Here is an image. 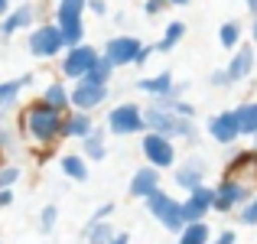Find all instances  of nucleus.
Returning <instances> with one entry per match:
<instances>
[{
  "label": "nucleus",
  "instance_id": "37",
  "mask_svg": "<svg viewBox=\"0 0 257 244\" xmlns=\"http://www.w3.org/2000/svg\"><path fill=\"white\" fill-rule=\"evenodd\" d=\"M208 244H238V231L225 228V231H212V241Z\"/></svg>",
  "mask_w": 257,
  "mask_h": 244
},
{
  "label": "nucleus",
  "instance_id": "38",
  "mask_svg": "<svg viewBox=\"0 0 257 244\" xmlns=\"http://www.w3.org/2000/svg\"><path fill=\"white\" fill-rule=\"evenodd\" d=\"M166 10V0H144V13L147 17H160Z\"/></svg>",
  "mask_w": 257,
  "mask_h": 244
},
{
  "label": "nucleus",
  "instance_id": "9",
  "mask_svg": "<svg viewBox=\"0 0 257 244\" xmlns=\"http://www.w3.org/2000/svg\"><path fill=\"white\" fill-rule=\"evenodd\" d=\"M98 46H75V49H65L62 52V65H59V72H62V81H82L88 75V69L94 65V59H98Z\"/></svg>",
  "mask_w": 257,
  "mask_h": 244
},
{
  "label": "nucleus",
  "instance_id": "43",
  "mask_svg": "<svg viewBox=\"0 0 257 244\" xmlns=\"http://www.w3.org/2000/svg\"><path fill=\"white\" fill-rule=\"evenodd\" d=\"M7 205H13V189H4V192H0V208H7Z\"/></svg>",
  "mask_w": 257,
  "mask_h": 244
},
{
  "label": "nucleus",
  "instance_id": "46",
  "mask_svg": "<svg viewBox=\"0 0 257 244\" xmlns=\"http://www.w3.org/2000/svg\"><path fill=\"white\" fill-rule=\"evenodd\" d=\"M189 0H166V7H186Z\"/></svg>",
  "mask_w": 257,
  "mask_h": 244
},
{
  "label": "nucleus",
  "instance_id": "2",
  "mask_svg": "<svg viewBox=\"0 0 257 244\" xmlns=\"http://www.w3.org/2000/svg\"><path fill=\"white\" fill-rule=\"evenodd\" d=\"M144 124H147V131L160 134V137H170L173 144H195L199 140V127H195L192 117H179V114L166 111V107L153 104V101L144 107Z\"/></svg>",
  "mask_w": 257,
  "mask_h": 244
},
{
  "label": "nucleus",
  "instance_id": "36",
  "mask_svg": "<svg viewBox=\"0 0 257 244\" xmlns=\"http://www.w3.org/2000/svg\"><path fill=\"white\" fill-rule=\"evenodd\" d=\"M13 140H17V137H13V131H10V127H4V124H0V166H4V153L13 147Z\"/></svg>",
  "mask_w": 257,
  "mask_h": 244
},
{
  "label": "nucleus",
  "instance_id": "25",
  "mask_svg": "<svg viewBox=\"0 0 257 244\" xmlns=\"http://www.w3.org/2000/svg\"><path fill=\"white\" fill-rule=\"evenodd\" d=\"M208 241H212L208 221H186L182 231L176 234V244H208Z\"/></svg>",
  "mask_w": 257,
  "mask_h": 244
},
{
  "label": "nucleus",
  "instance_id": "40",
  "mask_svg": "<svg viewBox=\"0 0 257 244\" xmlns=\"http://www.w3.org/2000/svg\"><path fill=\"white\" fill-rule=\"evenodd\" d=\"M150 56H153V46H140V52H137V59H134V65H147L150 62Z\"/></svg>",
  "mask_w": 257,
  "mask_h": 244
},
{
  "label": "nucleus",
  "instance_id": "19",
  "mask_svg": "<svg viewBox=\"0 0 257 244\" xmlns=\"http://www.w3.org/2000/svg\"><path fill=\"white\" fill-rule=\"evenodd\" d=\"M160 182H163V176H160L153 166H140L137 173L131 176V195L134 199H147L150 192L160 189Z\"/></svg>",
  "mask_w": 257,
  "mask_h": 244
},
{
  "label": "nucleus",
  "instance_id": "24",
  "mask_svg": "<svg viewBox=\"0 0 257 244\" xmlns=\"http://www.w3.org/2000/svg\"><path fill=\"white\" fill-rule=\"evenodd\" d=\"M59 166H62V176L72 182H85L88 179V160L82 153H62L59 157Z\"/></svg>",
  "mask_w": 257,
  "mask_h": 244
},
{
  "label": "nucleus",
  "instance_id": "5",
  "mask_svg": "<svg viewBox=\"0 0 257 244\" xmlns=\"http://www.w3.org/2000/svg\"><path fill=\"white\" fill-rule=\"evenodd\" d=\"M251 195H254V186H244V182H238V179H225V176H221L212 186V212H218V215L238 212Z\"/></svg>",
  "mask_w": 257,
  "mask_h": 244
},
{
  "label": "nucleus",
  "instance_id": "45",
  "mask_svg": "<svg viewBox=\"0 0 257 244\" xmlns=\"http://www.w3.org/2000/svg\"><path fill=\"white\" fill-rule=\"evenodd\" d=\"M244 7H247V10H251L254 17H257V0H244Z\"/></svg>",
  "mask_w": 257,
  "mask_h": 244
},
{
  "label": "nucleus",
  "instance_id": "17",
  "mask_svg": "<svg viewBox=\"0 0 257 244\" xmlns=\"http://www.w3.org/2000/svg\"><path fill=\"white\" fill-rule=\"evenodd\" d=\"M94 131V117L91 114H82V111H65L62 114V140H82Z\"/></svg>",
  "mask_w": 257,
  "mask_h": 244
},
{
  "label": "nucleus",
  "instance_id": "23",
  "mask_svg": "<svg viewBox=\"0 0 257 244\" xmlns=\"http://www.w3.org/2000/svg\"><path fill=\"white\" fill-rule=\"evenodd\" d=\"M231 111H234V120H238L241 137H257V101H244Z\"/></svg>",
  "mask_w": 257,
  "mask_h": 244
},
{
  "label": "nucleus",
  "instance_id": "13",
  "mask_svg": "<svg viewBox=\"0 0 257 244\" xmlns=\"http://www.w3.org/2000/svg\"><path fill=\"white\" fill-rule=\"evenodd\" d=\"M205 131H208V137H212L215 144H221V147H234L241 140L238 120H234V111H231V107L212 114V117H208V124H205Z\"/></svg>",
  "mask_w": 257,
  "mask_h": 244
},
{
  "label": "nucleus",
  "instance_id": "32",
  "mask_svg": "<svg viewBox=\"0 0 257 244\" xmlns=\"http://www.w3.org/2000/svg\"><path fill=\"white\" fill-rule=\"evenodd\" d=\"M234 218H238V225H247V228L257 225V195H251V199L234 212Z\"/></svg>",
  "mask_w": 257,
  "mask_h": 244
},
{
  "label": "nucleus",
  "instance_id": "31",
  "mask_svg": "<svg viewBox=\"0 0 257 244\" xmlns=\"http://www.w3.org/2000/svg\"><path fill=\"white\" fill-rule=\"evenodd\" d=\"M82 234H85L88 244H107V241L114 238V228L107 225V221H98V225H85Z\"/></svg>",
  "mask_w": 257,
  "mask_h": 244
},
{
  "label": "nucleus",
  "instance_id": "26",
  "mask_svg": "<svg viewBox=\"0 0 257 244\" xmlns=\"http://www.w3.org/2000/svg\"><path fill=\"white\" fill-rule=\"evenodd\" d=\"M182 36H186V23L182 20H173V23H166L163 36H160V43H153V52H173L176 46L182 43Z\"/></svg>",
  "mask_w": 257,
  "mask_h": 244
},
{
  "label": "nucleus",
  "instance_id": "44",
  "mask_svg": "<svg viewBox=\"0 0 257 244\" xmlns=\"http://www.w3.org/2000/svg\"><path fill=\"white\" fill-rule=\"evenodd\" d=\"M251 46H257V17H254V23H251Z\"/></svg>",
  "mask_w": 257,
  "mask_h": 244
},
{
  "label": "nucleus",
  "instance_id": "16",
  "mask_svg": "<svg viewBox=\"0 0 257 244\" xmlns=\"http://www.w3.org/2000/svg\"><path fill=\"white\" fill-rule=\"evenodd\" d=\"M179 208H182V218L186 221H205V215L212 212V186L202 182L199 189L186 192V199L179 202Z\"/></svg>",
  "mask_w": 257,
  "mask_h": 244
},
{
  "label": "nucleus",
  "instance_id": "30",
  "mask_svg": "<svg viewBox=\"0 0 257 244\" xmlns=\"http://www.w3.org/2000/svg\"><path fill=\"white\" fill-rule=\"evenodd\" d=\"M111 78H114L111 62H107L104 56H98V59H94V65L88 69V75H85L82 81H91V85H111Z\"/></svg>",
  "mask_w": 257,
  "mask_h": 244
},
{
  "label": "nucleus",
  "instance_id": "10",
  "mask_svg": "<svg viewBox=\"0 0 257 244\" xmlns=\"http://www.w3.org/2000/svg\"><path fill=\"white\" fill-rule=\"evenodd\" d=\"M140 39L137 36H127V33H120V36H111L104 43V49H101V56L111 62V69L117 72V69H124V65H134V59H137V52H140Z\"/></svg>",
  "mask_w": 257,
  "mask_h": 244
},
{
  "label": "nucleus",
  "instance_id": "4",
  "mask_svg": "<svg viewBox=\"0 0 257 244\" xmlns=\"http://www.w3.org/2000/svg\"><path fill=\"white\" fill-rule=\"evenodd\" d=\"M140 153L147 157V166H153L157 173L173 169L176 163H179V150H176V144L170 137H160V134H153V131L140 134Z\"/></svg>",
  "mask_w": 257,
  "mask_h": 244
},
{
  "label": "nucleus",
  "instance_id": "14",
  "mask_svg": "<svg viewBox=\"0 0 257 244\" xmlns=\"http://www.w3.org/2000/svg\"><path fill=\"white\" fill-rule=\"evenodd\" d=\"M254 65H257L254 46H238V49L231 52V59H228V65H225L228 85H241V81H247L254 75Z\"/></svg>",
  "mask_w": 257,
  "mask_h": 244
},
{
  "label": "nucleus",
  "instance_id": "47",
  "mask_svg": "<svg viewBox=\"0 0 257 244\" xmlns=\"http://www.w3.org/2000/svg\"><path fill=\"white\" fill-rule=\"evenodd\" d=\"M7 10H10V0H0V17H4Z\"/></svg>",
  "mask_w": 257,
  "mask_h": 244
},
{
  "label": "nucleus",
  "instance_id": "29",
  "mask_svg": "<svg viewBox=\"0 0 257 244\" xmlns=\"http://www.w3.org/2000/svg\"><path fill=\"white\" fill-rule=\"evenodd\" d=\"M85 10H88V0H56V23L82 20Z\"/></svg>",
  "mask_w": 257,
  "mask_h": 244
},
{
  "label": "nucleus",
  "instance_id": "27",
  "mask_svg": "<svg viewBox=\"0 0 257 244\" xmlns=\"http://www.w3.org/2000/svg\"><path fill=\"white\" fill-rule=\"evenodd\" d=\"M59 33H62V46L65 49H75V46L85 43V23L82 20H65V23H56Z\"/></svg>",
  "mask_w": 257,
  "mask_h": 244
},
{
  "label": "nucleus",
  "instance_id": "39",
  "mask_svg": "<svg viewBox=\"0 0 257 244\" xmlns=\"http://www.w3.org/2000/svg\"><path fill=\"white\" fill-rule=\"evenodd\" d=\"M208 85L215 88H228V78H225V69H215L212 75H208Z\"/></svg>",
  "mask_w": 257,
  "mask_h": 244
},
{
  "label": "nucleus",
  "instance_id": "7",
  "mask_svg": "<svg viewBox=\"0 0 257 244\" xmlns=\"http://www.w3.org/2000/svg\"><path fill=\"white\" fill-rule=\"evenodd\" d=\"M26 49L36 59H56L65 52L62 46V33H59L56 23H36L30 30V39H26Z\"/></svg>",
  "mask_w": 257,
  "mask_h": 244
},
{
  "label": "nucleus",
  "instance_id": "41",
  "mask_svg": "<svg viewBox=\"0 0 257 244\" xmlns=\"http://www.w3.org/2000/svg\"><path fill=\"white\" fill-rule=\"evenodd\" d=\"M88 10H91L94 17H107V4L104 0H88Z\"/></svg>",
  "mask_w": 257,
  "mask_h": 244
},
{
  "label": "nucleus",
  "instance_id": "3",
  "mask_svg": "<svg viewBox=\"0 0 257 244\" xmlns=\"http://www.w3.org/2000/svg\"><path fill=\"white\" fill-rule=\"evenodd\" d=\"M104 131L114 134V137H137V134H144L147 131L144 107H140L137 101H120V104H114L111 111H107Z\"/></svg>",
  "mask_w": 257,
  "mask_h": 244
},
{
  "label": "nucleus",
  "instance_id": "35",
  "mask_svg": "<svg viewBox=\"0 0 257 244\" xmlns=\"http://www.w3.org/2000/svg\"><path fill=\"white\" fill-rule=\"evenodd\" d=\"M114 215V202H104L101 208H94L91 212V218H88V225H98V221H107Z\"/></svg>",
  "mask_w": 257,
  "mask_h": 244
},
{
  "label": "nucleus",
  "instance_id": "11",
  "mask_svg": "<svg viewBox=\"0 0 257 244\" xmlns=\"http://www.w3.org/2000/svg\"><path fill=\"white\" fill-rule=\"evenodd\" d=\"M176 173H173V182L182 189V192H192V189H199L202 182H205L208 176V163L205 157H199V153H192V157H186L182 163H176Z\"/></svg>",
  "mask_w": 257,
  "mask_h": 244
},
{
  "label": "nucleus",
  "instance_id": "1",
  "mask_svg": "<svg viewBox=\"0 0 257 244\" xmlns=\"http://www.w3.org/2000/svg\"><path fill=\"white\" fill-rule=\"evenodd\" d=\"M17 127H20V134H26V137L39 147H52V144L62 140V114L46 107L43 101L26 104L23 114H20V120H17Z\"/></svg>",
  "mask_w": 257,
  "mask_h": 244
},
{
  "label": "nucleus",
  "instance_id": "48",
  "mask_svg": "<svg viewBox=\"0 0 257 244\" xmlns=\"http://www.w3.org/2000/svg\"><path fill=\"white\" fill-rule=\"evenodd\" d=\"M0 244H4V241H0Z\"/></svg>",
  "mask_w": 257,
  "mask_h": 244
},
{
  "label": "nucleus",
  "instance_id": "15",
  "mask_svg": "<svg viewBox=\"0 0 257 244\" xmlns=\"http://www.w3.org/2000/svg\"><path fill=\"white\" fill-rule=\"evenodd\" d=\"M36 26V7L33 4H20V7H10V10L0 17V36L10 39L23 30H33Z\"/></svg>",
  "mask_w": 257,
  "mask_h": 244
},
{
  "label": "nucleus",
  "instance_id": "20",
  "mask_svg": "<svg viewBox=\"0 0 257 244\" xmlns=\"http://www.w3.org/2000/svg\"><path fill=\"white\" fill-rule=\"evenodd\" d=\"M173 85H176V78H173V72H170V69L157 72V75H144V78H137V91L150 94V98H163V94H170V91H173Z\"/></svg>",
  "mask_w": 257,
  "mask_h": 244
},
{
  "label": "nucleus",
  "instance_id": "21",
  "mask_svg": "<svg viewBox=\"0 0 257 244\" xmlns=\"http://www.w3.org/2000/svg\"><path fill=\"white\" fill-rule=\"evenodd\" d=\"M39 101H43L46 107H52V111L65 114V111H69V85H65L62 78L49 81V85L43 88V94H39Z\"/></svg>",
  "mask_w": 257,
  "mask_h": 244
},
{
  "label": "nucleus",
  "instance_id": "28",
  "mask_svg": "<svg viewBox=\"0 0 257 244\" xmlns=\"http://www.w3.org/2000/svg\"><path fill=\"white\" fill-rule=\"evenodd\" d=\"M241 36H244V26H241L238 20H228V23L218 26V43H221V49H238V46H241Z\"/></svg>",
  "mask_w": 257,
  "mask_h": 244
},
{
  "label": "nucleus",
  "instance_id": "33",
  "mask_svg": "<svg viewBox=\"0 0 257 244\" xmlns=\"http://www.w3.org/2000/svg\"><path fill=\"white\" fill-rule=\"evenodd\" d=\"M59 225V205H46L43 212H39V231L43 234H52Z\"/></svg>",
  "mask_w": 257,
  "mask_h": 244
},
{
  "label": "nucleus",
  "instance_id": "22",
  "mask_svg": "<svg viewBox=\"0 0 257 244\" xmlns=\"http://www.w3.org/2000/svg\"><path fill=\"white\" fill-rule=\"evenodd\" d=\"M82 157L85 160H98V163L107 157V131L104 127L94 124V131L82 140Z\"/></svg>",
  "mask_w": 257,
  "mask_h": 244
},
{
  "label": "nucleus",
  "instance_id": "8",
  "mask_svg": "<svg viewBox=\"0 0 257 244\" xmlns=\"http://www.w3.org/2000/svg\"><path fill=\"white\" fill-rule=\"evenodd\" d=\"M111 98L107 85H91V81H72L69 88V111H82V114H94L104 101Z\"/></svg>",
  "mask_w": 257,
  "mask_h": 244
},
{
  "label": "nucleus",
  "instance_id": "6",
  "mask_svg": "<svg viewBox=\"0 0 257 244\" xmlns=\"http://www.w3.org/2000/svg\"><path fill=\"white\" fill-rule=\"evenodd\" d=\"M144 208L160 221V225L166 228V231H173V234H179V231H182V225H186L179 202H176L170 192H163V189H157V192L147 195V199H144Z\"/></svg>",
  "mask_w": 257,
  "mask_h": 244
},
{
  "label": "nucleus",
  "instance_id": "34",
  "mask_svg": "<svg viewBox=\"0 0 257 244\" xmlns=\"http://www.w3.org/2000/svg\"><path fill=\"white\" fill-rule=\"evenodd\" d=\"M20 166H13V163H4V166H0V192H4V189H13L20 182Z\"/></svg>",
  "mask_w": 257,
  "mask_h": 244
},
{
  "label": "nucleus",
  "instance_id": "12",
  "mask_svg": "<svg viewBox=\"0 0 257 244\" xmlns=\"http://www.w3.org/2000/svg\"><path fill=\"white\" fill-rule=\"evenodd\" d=\"M225 179H238L244 186H254L257 182V147L231 153V160L225 163Z\"/></svg>",
  "mask_w": 257,
  "mask_h": 244
},
{
  "label": "nucleus",
  "instance_id": "18",
  "mask_svg": "<svg viewBox=\"0 0 257 244\" xmlns=\"http://www.w3.org/2000/svg\"><path fill=\"white\" fill-rule=\"evenodd\" d=\"M33 81H36L33 72H26V75H20V78H4L0 81V111H10V107L20 101V94H23Z\"/></svg>",
  "mask_w": 257,
  "mask_h": 244
},
{
  "label": "nucleus",
  "instance_id": "42",
  "mask_svg": "<svg viewBox=\"0 0 257 244\" xmlns=\"http://www.w3.org/2000/svg\"><path fill=\"white\" fill-rule=\"evenodd\" d=\"M107 244H131V234H127V231H114V238Z\"/></svg>",
  "mask_w": 257,
  "mask_h": 244
}]
</instances>
